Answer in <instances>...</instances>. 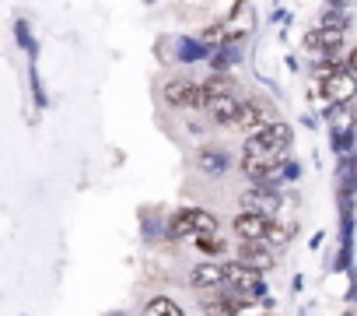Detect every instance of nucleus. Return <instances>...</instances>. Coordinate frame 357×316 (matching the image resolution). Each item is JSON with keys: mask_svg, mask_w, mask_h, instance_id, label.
I'll return each instance as SVG.
<instances>
[{"mask_svg": "<svg viewBox=\"0 0 357 316\" xmlns=\"http://www.w3.org/2000/svg\"><path fill=\"white\" fill-rule=\"evenodd\" d=\"M161 99L172 109H183V113H204L207 102V88L197 78H168L161 85Z\"/></svg>", "mask_w": 357, "mask_h": 316, "instance_id": "obj_1", "label": "nucleus"}, {"mask_svg": "<svg viewBox=\"0 0 357 316\" xmlns=\"http://www.w3.org/2000/svg\"><path fill=\"white\" fill-rule=\"evenodd\" d=\"M204 232H218V218L204 208H178L165 222V239H193Z\"/></svg>", "mask_w": 357, "mask_h": 316, "instance_id": "obj_2", "label": "nucleus"}, {"mask_svg": "<svg viewBox=\"0 0 357 316\" xmlns=\"http://www.w3.org/2000/svg\"><path fill=\"white\" fill-rule=\"evenodd\" d=\"M193 169L207 180H225L235 169V155L225 144H200L193 151Z\"/></svg>", "mask_w": 357, "mask_h": 316, "instance_id": "obj_3", "label": "nucleus"}, {"mask_svg": "<svg viewBox=\"0 0 357 316\" xmlns=\"http://www.w3.org/2000/svg\"><path fill=\"white\" fill-rule=\"evenodd\" d=\"M238 208H242V211L266 215V218H277L280 208H284L280 187H273V183H249V187L238 194Z\"/></svg>", "mask_w": 357, "mask_h": 316, "instance_id": "obj_4", "label": "nucleus"}, {"mask_svg": "<svg viewBox=\"0 0 357 316\" xmlns=\"http://www.w3.org/2000/svg\"><path fill=\"white\" fill-rule=\"evenodd\" d=\"M315 92H319L329 106H347V102H354V95H357V74L347 71V64H343V67L322 74Z\"/></svg>", "mask_w": 357, "mask_h": 316, "instance_id": "obj_5", "label": "nucleus"}, {"mask_svg": "<svg viewBox=\"0 0 357 316\" xmlns=\"http://www.w3.org/2000/svg\"><path fill=\"white\" fill-rule=\"evenodd\" d=\"M326 120H329V144H333V151L336 155H350L354 144H357V120L343 106H329Z\"/></svg>", "mask_w": 357, "mask_h": 316, "instance_id": "obj_6", "label": "nucleus"}, {"mask_svg": "<svg viewBox=\"0 0 357 316\" xmlns=\"http://www.w3.org/2000/svg\"><path fill=\"white\" fill-rule=\"evenodd\" d=\"M242 113V99L235 92H207V102H204V116L214 123V127H235Z\"/></svg>", "mask_w": 357, "mask_h": 316, "instance_id": "obj_7", "label": "nucleus"}, {"mask_svg": "<svg viewBox=\"0 0 357 316\" xmlns=\"http://www.w3.org/2000/svg\"><path fill=\"white\" fill-rule=\"evenodd\" d=\"M225 285L245 292V299H259V295L266 292L263 271H256V267H249V264H242V260H228V264H225Z\"/></svg>", "mask_w": 357, "mask_h": 316, "instance_id": "obj_8", "label": "nucleus"}, {"mask_svg": "<svg viewBox=\"0 0 357 316\" xmlns=\"http://www.w3.org/2000/svg\"><path fill=\"white\" fill-rule=\"evenodd\" d=\"M270 123H277V109H273L266 99H242V113H238V120H235V130L256 134V130H263V127H270Z\"/></svg>", "mask_w": 357, "mask_h": 316, "instance_id": "obj_9", "label": "nucleus"}, {"mask_svg": "<svg viewBox=\"0 0 357 316\" xmlns=\"http://www.w3.org/2000/svg\"><path fill=\"white\" fill-rule=\"evenodd\" d=\"M343 39H347V32H336V29H322V25H315V29L305 32L301 46H305V53H312V60H319V57H340Z\"/></svg>", "mask_w": 357, "mask_h": 316, "instance_id": "obj_10", "label": "nucleus"}, {"mask_svg": "<svg viewBox=\"0 0 357 316\" xmlns=\"http://www.w3.org/2000/svg\"><path fill=\"white\" fill-rule=\"evenodd\" d=\"M238 260L242 264H249V267H256V271H273L277 267V246L273 243H266V239H238Z\"/></svg>", "mask_w": 357, "mask_h": 316, "instance_id": "obj_11", "label": "nucleus"}, {"mask_svg": "<svg viewBox=\"0 0 357 316\" xmlns=\"http://www.w3.org/2000/svg\"><path fill=\"white\" fill-rule=\"evenodd\" d=\"M249 137H256L263 148H270V151H277V155L284 158L287 148H291V141H294V130H291V123L277 120V123H270V127H263V130H256V134H249Z\"/></svg>", "mask_w": 357, "mask_h": 316, "instance_id": "obj_12", "label": "nucleus"}, {"mask_svg": "<svg viewBox=\"0 0 357 316\" xmlns=\"http://www.w3.org/2000/svg\"><path fill=\"white\" fill-rule=\"evenodd\" d=\"M270 225H273V218L256 215V211H238V215L231 218V232H235L238 239H266Z\"/></svg>", "mask_w": 357, "mask_h": 316, "instance_id": "obj_13", "label": "nucleus"}, {"mask_svg": "<svg viewBox=\"0 0 357 316\" xmlns=\"http://www.w3.org/2000/svg\"><path fill=\"white\" fill-rule=\"evenodd\" d=\"M190 285H193V288H200V292L225 288V264H214V260L197 264V267L190 271Z\"/></svg>", "mask_w": 357, "mask_h": 316, "instance_id": "obj_14", "label": "nucleus"}, {"mask_svg": "<svg viewBox=\"0 0 357 316\" xmlns=\"http://www.w3.org/2000/svg\"><path fill=\"white\" fill-rule=\"evenodd\" d=\"M319 25L322 29H336V32H347L350 29V11L343 8V0H329L319 15Z\"/></svg>", "mask_w": 357, "mask_h": 316, "instance_id": "obj_15", "label": "nucleus"}, {"mask_svg": "<svg viewBox=\"0 0 357 316\" xmlns=\"http://www.w3.org/2000/svg\"><path fill=\"white\" fill-rule=\"evenodd\" d=\"M214 46H207L204 39H178V60L183 64H200V60H211Z\"/></svg>", "mask_w": 357, "mask_h": 316, "instance_id": "obj_16", "label": "nucleus"}, {"mask_svg": "<svg viewBox=\"0 0 357 316\" xmlns=\"http://www.w3.org/2000/svg\"><path fill=\"white\" fill-rule=\"evenodd\" d=\"M144 316H186V313H183V306H178L175 299H168V295H154V299H147Z\"/></svg>", "mask_w": 357, "mask_h": 316, "instance_id": "obj_17", "label": "nucleus"}, {"mask_svg": "<svg viewBox=\"0 0 357 316\" xmlns=\"http://www.w3.org/2000/svg\"><path fill=\"white\" fill-rule=\"evenodd\" d=\"M238 60H242L238 46H231V43H225V46H214V53H211V71H231Z\"/></svg>", "mask_w": 357, "mask_h": 316, "instance_id": "obj_18", "label": "nucleus"}, {"mask_svg": "<svg viewBox=\"0 0 357 316\" xmlns=\"http://www.w3.org/2000/svg\"><path fill=\"white\" fill-rule=\"evenodd\" d=\"M235 85H238V81H235L228 71H211V74L204 78V88H207V92H235Z\"/></svg>", "mask_w": 357, "mask_h": 316, "instance_id": "obj_19", "label": "nucleus"}, {"mask_svg": "<svg viewBox=\"0 0 357 316\" xmlns=\"http://www.w3.org/2000/svg\"><path fill=\"white\" fill-rule=\"evenodd\" d=\"M294 222H277L273 218V225H270V232H266V243H273V246H284V243H291L294 239Z\"/></svg>", "mask_w": 357, "mask_h": 316, "instance_id": "obj_20", "label": "nucleus"}, {"mask_svg": "<svg viewBox=\"0 0 357 316\" xmlns=\"http://www.w3.org/2000/svg\"><path fill=\"white\" fill-rule=\"evenodd\" d=\"M193 243H197V250H200V253H207V257H214V253H225V239H221L218 232L193 236Z\"/></svg>", "mask_w": 357, "mask_h": 316, "instance_id": "obj_21", "label": "nucleus"}, {"mask_svg": "<svg viewBox=\"0 0 357 316\" xmlns=\"http://www.w3.org/2000/svg\"><path fill=\"white\" fill-rule=\"evenodd\" d=\"M15 36H18V43L29 50V57L36 60V53H39V46H36V39H32V32H29V22H18L15 25Z\"/></svg>", "mask_w": 357, "mask_h": 316, "instance_id": "obj_22", "label": "nucleus"}, {"mask_svg": "<svg viewBox=\"0 0 357 316\" xmlns=\"http://www.w3.org/2000/svg\"><path fill=\"white\" fill-rule=\"evenodd\" d=\"M301 176V166L298 162H280V183H294Z\"/></svg>", "mask_w": 357, "mask_h": 316, "instance_id": "obj_23", "label": "nucleus"}, {"mask_svg": "<svg viewBox=\"0 0 357 316\" xmlns=\"http://www.w3.org/2000/svg\"><path fill=\"white\" fill-rule=\"evenodd\" d=\"M231 316H266V309H259V306H256V302L249 299V302H242V306H238V309H235Z\"/></svg>", "mask_w": 357, "mask_h": 316, "instance_id": "obj_24", "label": "nucleus"}, {"mask_svg": "<svg viewBox=\"0 0 357 316\" xmlns=\"http://www.w3.org/2000/svg\"><path fill=\"white\" fill-rule=\"evenodd\" d=\"M32 95H36V102H39V106H46V92H43V81H39L36 67H32Z\"/></svg>", "mask_w": 357, "mask_h": 316, "instance_id": "obj_25", "label": "nucleus"}, {"mask_svg": "<svg viewBox=\"0 0 357 316\" xmlns=\"http://www.w3.org/2000/svg\"><path fill=\"white\" fill-rule=\"evenodd\" d=\"M343 64H347V71H354V74H357V46H354V50L343 57Z\"/></svg>", "mask_w": 357, "mask_h": 316, "instance_id": "obj_26", "label": "nucleus"}]
</instances>
